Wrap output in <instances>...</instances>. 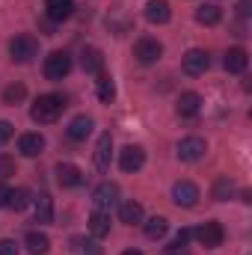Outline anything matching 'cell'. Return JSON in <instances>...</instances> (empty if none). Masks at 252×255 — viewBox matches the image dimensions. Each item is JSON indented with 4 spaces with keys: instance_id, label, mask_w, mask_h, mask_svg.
<instances>
[{
    "instance_id": "9a60e30c",
    "label": "cell",
    "mask_w": 252,
    "mask_h": 255,
    "mask_svg": "<svg viewBox=\"0 0 252 255\" xmlns=\"http://www.w3.org/2000/svg\"><path fill=\"white\" fill-rule=\"evenodd\" d=\"M175 110H178L181 119H193V116H199V113H202V95H199V92H181Z\"/></svg>"
},
{
    "instance_id": "e0dca14e",
    "label": "cell",
    "mask_w": 252,
    "mask_h": 255,
    "mask_svg": "<svg viewBox=\"0 0 252 255\" xmlns=\"http://www.w3.org/2000/svg\"><path fill=\"white\" fill-rule=\"evenodd\" d=\"M86 223H89V235H92L95 241H101V238L110 235V214H107V211H98V208H95Z\"/></svg>"
},
{
    "instance_id": "ba28073f",
    "label": "cell",
    "mask_w": 252,
    "mask_h": 255,
    "mask_svg": "<svg viewBox=\"0 0 252 255\" xmlns=\"http://www.w3.org/2000/svg\"><path fill=\"white\" fill-rule=\"evenodd\" d=\"M142 163H145V151H142V145H125L122 151H119V166H122V172H139L142 169Z\"/></svg>"
},
{
    "instance_id": "30bf717a",
    "label": "cell",
    "mask_w": 252,
    "mask_h": 255,
    "mask_svg": "<svg viewBox=\"0 0 252 255\" xmlns=\"http://www.w3.org/2000/svg\"><path fill=\"white\" fill-rule=\"evenodd\" d=\"M54 175H57V184H60L63 190H71V187H80V184H83V172H80L74 163H60V166L54 169Z\"/></svg>"
},
{
    "instance_id": "484cf974",
    "label": "cell",
    "mask_w": 252,
    "mask_h": 255,
    "mask_svg": "<svg viewBox=\"0 0 252 255\" xmlns=\"http://www.w3.org/2000/svg\"><path fill=\"white\" fill-rule=\"evenodd\" d=\"M142 232H145L148 241H160V238L169 232V220H166V217H151V220H145Z\"/></svg>"
},
{
    "instance_id": "4dcf8cb0",
    "label": "cell",
    "mask_w": 252,
    "mask_h": 255,
    "mask_svg": "<svg viewBox=\"0 0 252 255\" xmlns=\"http://www.w3.org/2000/svg\"><path fill=\"white\" fill-rule=\"evenodd\" d=\"M12 136H15V125L6 122V119H0V145H6Z\"/></svg>"
},
{
    "instance_id": "8d00e7d4",
    "label": "cell",
    "mask_w": 252,
    "mask_h": 255,
    "mask_svg": "<svg viewBox=\"0 0 252 255\" xmlns=\"http://www.w3.org/2000/svg\"><path fill=\"white\" fill-rule=\"evenodd\" d=\"M39 27H42V33H45V36H54V21H48V18H45Z\"/></svg>"
},
{
    "instance_id": "3957f363",
    "label": "cell",
    "mask_w": 252,
    "mask_h": 255,
    "mask_svg": "<svg viewBox=\"0 0 252 255\" xmlns=\"http://www.w3.org/2000/svg\"><path fill=\"white\" fill-rule=\"evenodd\" d=\"M39 54V42L33 39V36H15L12 42H9V57H12V63H30L33 57Z\"/></svg>"
},
{
    "instance_id": "5b68a950",
    "label": "cell",
    "mask_w": 252,
    "mask_h": 255,
    "mask_svg": "<svg viewBox=\"0 0 252 255\" xmlns=\"http://www.w3.org/2000/svg\"><path fill=\"white\" fill-rule=\"evenodd\" d=\"M205 151H208V142H205L202 136H184V139L178 142V160H184V163L202 160Z\"/></svg>"
},
{
    "instance_id": "836d02e7",
    "label": "cell",
    "mask_w": 252,
    "mask_h": 255,
    "mask_svg": "<svg viewBox=\"0 0 252 255\" xmlns=\"http://www.w3.org/2000/svg\"><path fill=\"white\" fill-rule=\"evenodd\" d=\"M250 12H252V0H241L238 3V18H250Z\"/></svg>"
},
{
    "instance_id": "2e32d148",
    "label": "cell",
    "mask_w": 252,
    "mask_h": 255,
    "mask_svg": "<svg viewBox=\"0 0 252 255\" xmlns=\"http://www.w3.org/2000/svg\"><path fill=\"white\" fill-rule=\"evenodd\" d=\"M18 151H21L24 157H39V154L45 151V136H42V133H21Z\"/></svg>"
},
{
    "instance_id": "277c9868",
    "label": "cell",
    "mask_w": 252,
    "mask_h": 255,
    "mask_svg": "<svg viewBox=\"0 0 252 255\" xmlns=\"http://www.w3.org/2000/svg\"><path fill=\"white\" fill-rule=\"evenodd\" d=\"M193 238L205 247V250H217L220 244H223V238H226V232H223V226L217 223V220H208V223H202L196 232H193Z\"/></svg>"
},
{
    "instance_id": "4316f807",
    "label": "cell",
    "mask_w": 252,
    "mask_h": 255,
    "mask_svg": "<svg viewBox=\"0 0 252 255\" xmlns=\"http://www.w3.org/2000/svg\"><path fill=\"white\" fill-rule=\"evenodd\" d=\"M190 241H193V229H187V226H184V229L175 235V241L166 247V255H187Z\"/></svg>"
},
{
    "instance_id": "52a82bcc",
    "label": "cell",
    "mask_w": 252,
    "mask_h": 255,
    "mask_svg": "<svg viewBox=\"0 0 252 255\" xmlns=\"http://www.w3.org/2000/svg\"><path fill=\"white\" fill-rule=\"evenodd\" d=\"M208 65H211V60H208V54H205L202 48H190L187 54L181 57V68H184V74H190V77L205 74Z\"/></svg>"
},
{
    "instance_id": "8992f818",
    "label": "cell",
    "mask_w": 252,
    "mask_h": 255,
    "mask_svg": "<svg viewBox=\"0 0 252 255\" xmlns=\"http://www.w3.org/2000/svg\"><path fill=\"white\" fill-rule=\"evenodd\" d=\"M133 57L139 60L142 65H154L160 57H163V45L157 42V39H139L136 45H133Z\"/></svg>"
},
{
    "instance_id": "9c48e42d",
    "label": "cell",
    "mask_w": 252,
    "mask_h": 255,
    "mask_svg": "<svg viewBox=\"0 0 252 255\" xmlns=\"http://www.w3.org/2000/svg\"><path fill=\"white\" fill-rule=\"evenodd\" d=\"M172 202H175L178 208H196V205H199V187H196L193 181H178V184L172 187Z\"/></svg>"
},
{
    "instance_id": "1f68e13d",
    "label": "cell",
    "mask_w": 252,
    "mask_h": 255,
    "mask_svg": "<svg viewBox=\"0 0 252 255\" xmlns=\"http://www.w3.org/2000/svg\"><path fill=\"white\" fill-rule=\"evenodd\" d=\"M9 175H15V160L0 154V178H9Z\"/></svg>"
},
{
    "instance_id": "44dd1931",
    "label": "cell",
    "mask_w": 252,
    "mask_h": 255,
    "mask_svg": "<svg viewBox=\"0 0 252 255\" xmlns=\"http://www.w3.org/2000/svg\"><path fill=\"white\" fill-rule=\"evenodd\" d=\"M142 217H145V211H142V205H139V202L127 199V202L119 205V220H122L125 226H136V223H142Z\"/></svg>"
},
{
    "instance_id": "cb8c5ba5",
    "label": "cell",
    "mask_w": 252,
    "mask_h": 255,
    "mask_svg": "<svg viewBox=\"0 0 252 255\" xmlns=\"http://www.w3.org/2000/svg\"><path fill=\"white\" fill-rule=\"evenodd\" d=\"M95 92H98V101H101V104H110V101L116 98V83H113V77L101 71L98 80H95Z\"/></svg>"
},
{
    "instance_id": "7a4b0ae2",
    "label": "cell",
    "mask_w": 252,
    "mask_h": 255,
    "mask_svg": "<svg viewBox=\"0 0 252 255\" xmlns=\"http://www.w3.org/2000/svg\"><path fill=\"white\" fill-rule=\"evenodd\" d=\"M42 71H45V77L48 80H65L68 77V71H71V57L65 54V51H54V54H48L45 57V65H42Z\"/></svg>"
},
{
    "instance_id": "8fae6325",
    "label": "cell",
    "mask_w": 252,
    "mask_h": 255,
    "mask_svg": "<svg viewBox=\"0 0 252 255\" xmlns=\"http://www.w3.org/2000/svg\"><path fill=\"white\" fill-rule=\"evenodd\" d=\"M116 199H119V187H116V184H110V181H101V184L92 190V202H95V208H98V211L113 208V205H116Z\"/></svg>"
},
{
    "instance_id": "ac0fdd59",
    "label": "cell",
    "mask_w": 252,
    "mask_h": 255,
    "mask_svg": "<svg viewBox=\"0 0 252 255\" xmlns=\"http://www.w3.org/2000/svg\"><path fill=\"white\" fill-rule=\"evenodd\" d=\"M80 68L86 74H101L104 71V54L98 48H83L80 51Z\"/></svg>"
},
{
    "instance_id": "d6a6232c",
    "label": "cell",
    "mask_w": 252,
    "mask_h": 255,
    "mask_svg": "<svg viewBox=\"0 0 252 255\" xmlns=\"http://www.w3.org/2000/svg\"><path fill=\"white\" fill-rule=\"evenodd\" d=\"M0 255H18V244L15 241H0Z\"/></svg>"
},
{
    "instance_id": "e575fe53",
    "label": "cell",
    "mask_w": 252,
    "mask_h": 255,
    "mask_svg": "<svg viewBox=\"0 0 252 255\" xmlns=\"http://www.w3.org/2000/svg\"><path fill=\"white\" fill-rule=\"evenodd\" d=\"M83 255H104V250H101L95 241H86V247H83Z\"/></svg>"
},
{
    "instance_id": "74e56055",
    "label": "cell",
    "mask_w": 252,
    "mask_h": 255,
    "mask_svg": "<svg viewBox=\"0 0 252 255\" xmlns=\"http://www.w3.org/2000/svg\"><path fill=\"white\" fill-rule=\"evenodd\" d=\"M122 255H142V253H139V250H125Z\"/></svg>"
},
{
    "instance_id": "ffe728a7",
    "label": "cell",
    "mask_w": 252,
    "mask_h": 255,
    "mask_svg": "<svg viewBox=\"0 0 252 255\" xmlns=\"http://www.w3.org/2000/svg\"><path fill=\"white\" fill-rule=\"evenodd\" d=\"M223 65H226V71H232V74H244V71H247V65H250V57H247V51H244V48H229Z\"/></svg>"
},
{
    "instance_id": "f546056e",
    "label": "cell",
    "mask_w": 252,
    "mask_h": 255,
    "mask_svg": "<svg viewBox=\"0 0 252 255\" xmlns=\"http://www.w3.org/2000/svg\"><path fill=\"white\" fill-rule=\"evenodd\" d=\"M27 98V86L24 83H12V86H6V92H3V104H21Z\"/></svg>"
},
{
    "instance_id": "7402d4cb",
    "label": "cell",
    "mask_w": 252,
    "mask_h": 255,
    "mask_svg": "<svg viewBox=\"0 0 252 255\" xmlns=\"http://www.w3.org/2000/svg\"><path fill=\"white\" fill-rule=\"evenodd\" d=\"M33 208H36V223H54V199L48 193H39L33 199Z\"/></svg>"
},
{
    "instance_id": "603a6c76",
    "label": "cell",
    "mask_w": 252,
    "mask_h": 255,
    "mask_svg": "<svg viewBox=\"0 0 252 255\" xmlns=\"http://www.w3.org/2000/svg\"><path fill=\"white\" fill-rule=\"evenodd\" d=\"M24 244H27V253L30 255H45L51 250V238H48L45 232H27Z\"/></svg>"
},
{
    "instance_id": "5bb4252c",
    "label": "cell",
    "mask_w": 252,
    "mask_h": 255,
    "mask_svg": "<svg viewBox=\"0 0 252 255\" xmlns=\"http://www.w3.org/2000/svg\"><path fill=\"white\" fill-rule=\"evenodd\" d=\"M110 157H113V139H110V133H101L98 136V145H95V169L98 172H107L110 169Z\"/></svg>"
},
{
    "instance_id": "7c38bea8",
    "label": "cell",
    "mask_w": 252,
    "mask_h": 255,
    "mask_svg": "<svg viewBox=\"0 0 252 255\" xmlns=\"http://www.w3.org/2000/svg\"><path fill=\"white\" fill-rule=\"evenodd\" d=\"M45 15L48 21L60 24V21H68L74 15V0H45Z\"/></svg>"
},
{
    "instance_id": "d6986e66",
    "label": "cell",
    "mask_w": 252,
    "mask_h": 255,
    "mask_svg": "<svg viewBox=\"0 0 252 255\" xmlns=\"http://www.w3.org/2000/svg\"><path fill=\"white\" fill-rule=\"evenodd\" d=\"M145 18H148V24H166L172 18V9H169L166 0H148L145 3Z\"/></svg>"
},
{
    "instance_id": "f1b7e54d",
    "label": "cell",
    "mask_w": 252,
    "mask_h": 255,
    "mask_svg": "<svg viewBox=\"0 0 252 255\" xmlns=\"http://www.w3.org/2000/svg\"><path fill=\"white\" fill-rule=\"evenodd\" d=\"M211 196H214L217 202H229V199L235 196V181H232L229 175L217 178V181H214V190H211Z\"/></svg>"
},
{
    "instance_id": "d4e9b609",
    "label": "cell",
    "mask_w": 252,
    "mask_h": 255,
    "mask_svg": "<svg viewBox=\"0 0 252 255\" xmlns=\"http://www.w3.org/2000/svg\"><path fill=\"white\" fill-rule=\"evenodd\" d=\"M196 21H199V24H205V27H214V24H220V21H223V9H220V6H214V3H205V6H199V9H196Z\"/></svg>"
},
{
    "instance_id": "83f0119b",
    "label": "cell",
    "mask_w": 252,
    "mask_h": 255,
    "mask_svg": "<svg viewBox=\"0 0 252 255\" xmlns=\"http://www.w3.org/2000/svg\"><path fill=\"white\" fill-rule=\"evenodd\" d=\"M33 205V193L27 190V187H18V190L9 193V202H6V208H12V211H27Z\"/></svg>"
},
{
    "instance_id": "4fadbf2b",
    "label": "cell",
    "mask_w": 252,
    "mask_h": 255,
    "mask_svg": "<svg viewBox=\"0 0 252 255\" xmlns=\"http://www.w3.org/2000/svg\"><path fill=\"white\" fill-rule=\"evenodd\" d=\"M92 128H95V122H92L86 113H80V116H74V119L68 122L65 133H68V139H71V142H83V139L92 133Z\"/></svg>"
},
{
    "instance_id": "6da1fadb",
    "label": "cell",
    "mask_w": 252,
    "mask_h": 255,
    "mask_svg": "<svg viewBox=\"0 0 252 255\" xmlns=\"http://www.w3.org/2000/svg\"><path fill=\"white\" fill-rule=\"evenodd\" d=\"M65 107H68V98H65L63 92H48V95H39V98H36L30 116H33V122H39V125H51V122H57V119L63 116Z\"/></svg>"
},
{
    "instance_id": "d590c367",
    "label": "cell",
    "mask_w": 252,
    "mask_h": 255,
    "mask_svg": "<svg viewBox=\"0 0 252 255\" xmlns=\"http://www.w3.org/2000/svg\"><path fill=\"white\" fill-rule=\"evenodd\" d=\"M9 187H6V184H3V181H0V208H6V202H9Z\"/></svg>"
}]
</instances>
